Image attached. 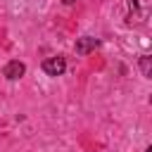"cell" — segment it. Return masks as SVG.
Instances as JSON below:
<instances>
[{"instance_id": "cell-2", "label": "cell", "mask_w": 152, "mask_h": 152, "mask_svg": "<svg viewBox=\"0 0 152 152\" xmlns=\"http://www.w3.org/2000/svg\"><path fill=\"white\" fill-rule=\"evenodd\" d=\"M24 71H26L24 62H19V59H12V62H7V64H5V69H2V76H5V78H10V81H17V78H21V76H24Z\"/></svg>"}, {"instance_id": "cell-5", "label": "cell", "mask_w": 152, "mask_h": 152, "mask_svg": "<svg viewBox=\"0 0 152 152\" xmlns=\"http://www.w3.org/2000/svg\"><path fill=\"white\" fill-rule=\"evenodd\" d=\"M128 7H131V17L138 12H145V0H128Z\"/></svg>"}, {"instance_id": "cell-6", "label": "cell", "mask_w": 152, "mask_h": 152, "mask_svg": "<svg viewBox=\"0 0 152 152\" xmlns=\"http://www.w3.org/2000/svg\"><path fill=\"white\" fill-rule=\"evenodd\" d=\"M64 5H74V2H78V0H62Z\"/></svg>"}, {"instance_id": "cell-1", "label": "cell", "mask_w": 152, "mask_h": 152, "mask_svg": "<svg viewBox=\"0 0 152 152\" xmlns=\"http://www.w3.org/2000/svg\"><path fill=\"white\" fill-rule=\"evenodd\" d=\"M43 71L48 74V76H62L64 74V69H66V62H64V57H48V59H43Z\"/></svg>"}, {"instance_id": "cell-4", "label": "cell", "mask_w": 152, "mask_h": 152, "mask_svg": "<svg viewBox=\"0 0 152 152\" xmlns=\"http://www.w3.org/2000/svg\"><path fill=\"white\" fill-rule=\"evenodd\" d=\"M140 71H142L145 78L152 76V62H150V55H142V57H140Z\"/></svg>"}, {"instance_id": "cell-3", "label": "cell", "mask_w": 152, "mask_h": 152, "mask_svg": "<svg viewBox=\"0 0 152 152\" xmlns=\"http://www.w3.org/2000/svg\"><path fill=\"white\" fill-rule=\"evenodd\" d=\"M97 45H100L97 38H93V36H83V38L76 40V55H88V52H93Z\"/></svg>"}]
</instances>
